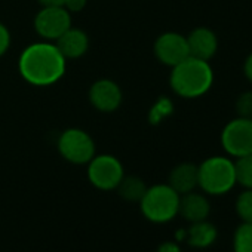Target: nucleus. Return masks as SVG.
<instances>
[{
    "label": "nucleus",
    "mask_w": 252,
    "mask_h": 252,
    "mask_svg": "<svg viewBox=\"0 0 252 252\" xmlns=\"http://www.w3.org/2000/svg\"><path fill=\"white\" fill-rule=\"evenodd\" d=\"M67 70V60L55 42L40 40L23 49L18 58L21 77L33 86L46 88L60 82Z\"/></svg>",
    "instance_id": "nucleus-1"
},
{
    "label": "nucleus",
    "mask_w": 252,
    "mask_h": 252,
    "mask_svg": "<svg viewBox=\"0 0 252 252\" xmlns=\"http://www.w3.org/2000/svg\"><path fill=\"white\" fill-rule=\"evenodd\" d=\"M214 83V71L208 61L193 57L172 67L169 76L171 89L181 98L193 99L205 95Z\"/></svg>",
    "instance_id": "nucleus-2"
},
{
    "label": "nucleus",
    "mask_w": 252,
    "mask_h": 252,
    "mask_svg": "<svg viewBox=\"0 0 252 252\" xmlns=\"http://www.w3.org/2000/svg\"><path fill=\"white\" fill-rule=\"evenodd\" d=\"M180 194L169 184H156L147 187L140 209L144 218L155 224H165L178 215Z\"/></svg>",
    "instance_id": "nucleus-3"
},
{
    "label": "nucleus",
    "mask_w": 252,
    "mask_h": 252,
    "mask_svg": "<svg viewBox=\"0 0 252 252\" xmlns=\"http://www.w3.org/2000/svg\"><path fill=\"white\" fill-rule=\"evenodd\" d=\"M199 187L211 196L228 193L236 184L234 162L224 156H212L199 166Z\"/></svg>",
    "instance_id": "nucleus-4"
},
{
    "label": "nucleus",
    "mask_w": 252,
    "mask_h": 252,
    "mask_svg": "<svg viewBox=\"0 0 252 252\" xmlns=\"http://www.w3.org/2000/svg\"><path fill=\"white\" fill-rule=\"evenodd\" d=\"M60 156L73 165H88L96 155L94 138L80 128H68L61 132L57 141Z\"/></svg>",
    "instance_id": "nucleus-5"
},
{
    "label": "nucleus",
    "mask_w": 252,
    "mask_h": 252,
    "mask_svg": "<svg viewBox=\"0 0 252 252\" xmlns=\"http://www.w3.org/2000/svg\"><path fill=\"white\" fill-rule=\"evenodd\" d=\"M89 183L101 190L111 191L116 190L122 178L125 177V168L122 162L113 155H95L86 168Z\"/></svg>",
    "instance_id": "nucleus-6"
},
{
    "label": "nucleus",
    "mask_w": 252,
    "mask_h": 252,
    "mask_svg": "<svg viewBox=\"0 0 252 252\" xmlns=\"http://www.w3.org/2000/svg\"><path fill=\"white\" fill-rule=\"evenodd\" d=\"M221 144L236 159L252 155V119L237 117L228 122L221 132Z\"/></svg>",
    "instance_id": "nucleus-7"
},
{
    "label": "nucleus",
    "mask_w": 252,
    "mask_h": 252,
    "mask_svg": "<svg viewBox=\"0 0 252 252\" xmlns=\"http://www.w3.org/2000/svg\"><path fill=\"white\" fill-rule=\"evenodd\" d=\"M71 26V14L64 6L42 8L34 17L36 33L48 42H55Z\"/></svg>",
    "instance_id": "nucleus-8"
},
{
    "label": "nucleus",
    "mask_w": 252,
    "mask_h": 252,
    "mask_svg": "<svg viewBox=\"0 0 252 252\" xmlns=\"http://www.w3.org/2000/svg\"><path fill=\"white\" fill-rule=\"evenodd\" d=\"M153 49L156 58L163 65H168L171 68L190 57L187 37L175 32H166L160 34L156 39Z\"/></svg>",
    "instance_id": "nucleus-9"
},
{
    "label": "nucleus",
    "mask_w": 252,
    "mask_h": 252,
    "mask_svg": "<svg viewBox=\"0 0 252 252\" xmlns=\"http://www.w3.org/2000/svg\"><path fill=\"white\" fill-rule=\"evenodd\" d=\"M91 105L101 113L116 111L123 101V92L120 86L111 79L95 80L88 92Z\"/></svg>",
    "instance_id": "nucleus-10"
},
{
    "label": "nucleus",
    "mask_w": 252,
    "mask_h": 252,
    "mask_svg": "<svg viewBox=\"0 0 252 252\" xmlns=\"http://www.w3.org/2000/svg\"><path fill=\"white\" fill-rule=\"evenodd\" d=\"M187 45L190 57L209 61L217 54L218 39L212 30L206 27H197L187 36Z\"/></svg>",
    "instance_id": "nucleus-11"
},
{
    "label": "nucleus",
    "mask_w": 252,
    "mask_h": 252,
    "mask_svg": "<svg viewBox=\"0 0 252 252\" xmlns=\"http://www.w3.org/2000/svg\"><path fill=\"white\" fill-rule=\"evenodd\" d=\"M55 45L58 46L60 52L64 55V58L68 60H77L82 58L89 51V36L85 30L77 27H70L64 34H61Z\"/></svg>",
    "instance_id": "nucleus-12"
},
{
    "label": "nucleus",
    "mask_w": 252,
    "mask_h": 252,
    "mask_svg": "<svg viewBox=\"0 0 252 252\" xmlns=\"http://www.w3.org/2000/svg\"><path fill=\"white\" fill-rule=\"evenodd\" d=\"M178 214L184 220H187L190 224L197 222V221H203L211 214V203L205 194L190 191V193L180 196Z\"/></svg>",
    "instance_id": "nucleus-13"
},
{
    "label": "nucleus",
    "mask_w": 252,
    "mask_h": 252,
    "mask_svg": "<svg viewBox=\"0 0 252 252\" xmlns=\"http://www.w3.org/2000/svg\"><path fill=\"white\" fill-rule=\"evenodd\" d=\"M168 184L181 196L190 191H194L199 187V169L194 163L184 162L177 165L171 174Z\"/></svg>",
    "instance_id": "nucleus-14"
},
{
    "label": "nucleus",
    "mask_w": 252,
    "mask_h": 252,
    "mask_svg": "<svg viewBox=\"0 0 252 252\" xmlns=\"http://www.w3.org/2000/svg\"><path fill=\"white\" fill-rule=\"evenodd\" d=\"M217 237H218L217 227L206 220L191 222V225L186 230V242L196 249H206L212 246Z\"/></svg>",
    "instance_id": "nucleus-15"
},
{
    "label": "nucleus",
    "mask_w": 252,
    "mask_h": 252,
    "mask_svg": "<svg viewBox=\"0 0 252 252\" xmlns=\"http://www.w3.org/2000/svg\"><path fill=\"white\" fill-rule=\"evenodd\" d=\"M146 190H147V184L144 183L143 178L137 175H125L116 189L119 196L125 202L129 203H140Z\"/></svg>",
    "instance_id": "nucleus-16"
},
{
    "label": "nucleus",
    "mask_w": 252,
    "mask_h": 252,
    "mask_svg": "<svg viewBox=\"0 0 252 252\" xmlns=\"http://www.w3.org/2000/svg\"><path fill=\"white\" fill-rule=\"evenodd\" d=\"M234 252H252V224L242 222L233 236Z\"/></svg>",
    "instance_id": "nucleus-17"
},
{
    "label": "nucleus",
    "mask_w": 252,
    "mask_h": 252,
    "mask_svg": "<svg viewBox=\"0 0 252 252\" xmlns=\"http://www.w3.org/2000/svg\"><path fill=\"white\" fill-rule=\"evenodd\" d=\"M236 183L243 186L245 189H252V155H246L237 158L234 162Z\"/></svg>",
    "instance_id": "nucleus-18"
},
{
    "label": "nucleus",
    "mask_w": 252,
    "mask_h": 252,
    "mask_svg": "<svg viewBox=\"0 0 252 252\" xmlns=\"http://www.w3.org/2000/svg\"><path fill=\"white\" fill-rule=\"evenodd\" d=\"M234 208L242 222L252 224V189H246L237 196Z\"/></svg>",
    "instance_id": "nucleus-19"
},
{
    "label": "nucleus",
    "mask_w": 252,
    "mask_h": 252,
    "mask_svg": "<svg viewBox=\"0 0 252 252\" xmlns=\"http://www.w3.org/2000/svg\"><path fill=\"white\" fill-rule=\"evenodd\" d=\"M171 111H172V104H171V101L166 99V98H160V99L153 105V108L150 110L149 119H150V122H152L153 125H156V123L162 122L166 116H169Z\"/></svg>",
    "instance_id": "nucleus-20"
},
{
    "label": "nucleus",
    "mask_w": 252,
    "mask_h": 252,
    "mask_svg": "<svg viewBox=\"0 0 252 252\" xmlns=\"http://www.w3.org/2000/svg\"><path fill=\"white\" fill-rule=\"evenodd\" d=\"M236 111L239 117L252 119V91L242 92L236 99Z\"/></svg>",
    "instance_id": "nucleus-21"
},
{
    "label": "nucleus",
    "mask_w": 252,
    "mask_h": 252,
    "mask_svg": "<svg viewBox=\"0 0 252 252\" xmlns=\"http://www.w3.org/2000/svg\"><path fill=\"white\" fill-rule=\"evenodd\" d=\"M9 46H11V32L3 23H0V57H3L9 51Z\"/></svg>",
    "instance_id": "nucleus-22"
},
{
    "label": "nucleus",
    "mask_w": 252,
    "mask_h": 252,
    "mask_svg": "<svg viewBox=\"0 0 252 252\" xmlns=\"http://www.w3.org/2000/svg\"><path fill=\"white\" fill-rule=\"evenodd\" d=\"M88 3V0H65L64 2V8L70 12V14H76L85 9Z\"/></svg>",
    "instance_id": "nucleus-23"
},
{
    "label": "nucleus",
    "mask_w": 252,
    "mask_h": 252,
    "mask_svg": "<svg viewBox=\"0 0 252 252\" xmlns=\"http://www.w3.org/2000/svg\"><path fill=\"white\" fill-rule=\"evenodd\" d=\"M156 252H183L178 242H172V240H166V242H162Z\"/></svg>",
    "instance_id": "nucleus-24"
},
{
    "label": "nucleus",
    "mask_w": 252,
    "mask_h": 252,
    "mask_svg": "<svg viewBox=\"0 0 252 252\" xmlns=\"http://www.w3.org/2000/svg\"><path fill=\"white\" fill-rule=\"evenodd\" d=\"M243 73L248 77V80L252 82V52L248 55V58H246V61L243 64Z\"/></svg>",
    "instance_id": "nucleus-25"
},
{
    "label": "nucleus",
    "mask_w": 252,
    "mask_h": 252,
    "mask_svg": "<svg viewBox=\"0 0 252 252\" xmlns=\"http://www.w3.org/2000/svg\"><path fill=\"white\" fill-rule=\"evenodd\" d=\"M42 8H48V6H64L65 0H37Z\"/></svg>",
    "instance_id": "nucleus-26"
}]
</instances>
